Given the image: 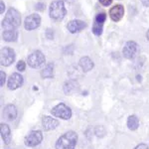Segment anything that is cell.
<instances>
[{
	"instance_id": "9a60e30c",
	"label": "cell",
	"mask_w": 149,
	"mask_h": 149,
	"mask_svg": "<svg viewBox=\"0 0 149 149\" xmlns=\"http://www.w3.org/2000/svg\"><path fill=\"white\" fill-rule=\"evenodd\" d=\"M64 93L66 95H72V93H76L79 88V85L76 81L74 80H70V81H67L66 83L64 84Z\"/></svg>"
},
{
	"instance_id": "3957f363",
	"label": "cell",
	"mask_w": 149,
	"mask_h": 149,
	"mask_svg": "<svg viewBox=\"0 0 149 149\" xmlns=\"http://www.w3.org/2000/svg\"><path fill=\"white\" fill-rule=\"evenodd\" d=\"M66 14H67V10L63 1L55 0V1L52 2L49 9V15L53 20L61 21L62 19H64Z\"/></svg>"
},
{
	"instance_id": "e0dca14e",
	"label": "cell",
	"mask_w": 149,
	"mask_h": 149,
	"mask_svg": "<svg viewBox=\"0 0 149 149\" xmlns=\"http://www.w3.org/2000/svg\"><path fill=\"white\" fill-rule=\"evenodd\" d=\"M79 65L85 73H88L93 68V62L90 57H83L79 62Z\"/></svg>"
},
{
	"instance_id": "f1b7e54d",
	"label": "cell",
	"mask_w": 149,
	"mask_h": 149,
	"mask_svg": "<svg viewBox=\"0 0 149 149\" xmlns=\"http://www.w3.org/2000/svg\"><path fill=\"white\" fill-rule=\"evenodd\" d=\"M60 1H63L64 3H65V2H67V3H72L74 0H60Z\"/></svg>"
},
{
	"instance_id": "52a82bcc",
	"label": "cell",
	"mask_w": 149,
	"mask_h": 149,
	"mask_svg": "<svg viewBox=\"0 0 149 149\" xmlns=\"http://www.w3.org/2000/svg\"><path fill=\"white\" fill-rule=\"evenodd\" d=\"M15 60V52L12 48L4 47L1 50V57H0V63L2 66L7 67L10 66Z\"/></svg>"
},
{
	"instance_id": "83f0119b",
	"label": "cell",
	"mask_w": 149,
	"mask_h": 149,
	"mask_svg": "<svg viewBox=\"0 0 149 149\" xmlns=\"http://www.w3.org/2000/svg\"><path fill=\"white\" fill-rule=\"evenodd\" d=\"M141 1H142V4L144 6L149 7V0H141Z\"/></svg>"
},
{
	"instance_id": "44dd1931",
	"label": "cell",
	"mask_w": 149,
	"mask_h": 149,
	"mask_svg": "<svg viewBox=\"0 0 149 149\" xmlns=\"http://www.w3.org/2000/svg\"><path fill=\"white\" fill-rule=\"evenodd\" d=\"M93 32L95 35L97 36H100L102 33V25H100V24H98L97 22H95L93 24Z\"/></svg>"
},
{
	"instance_id": "30bf717a",
	"label": "cell",
	"mask_w": 149,
	"mask_h": 149,
	"mask_svg": "<svg viewBox=\"0 0 149 149\" xmlns=\"http://www.w3.org/2000/svg\"><path fill=\"white\" fill-rule=\"evenodd\" d=\"M22 85H23V77L18 73L12 74L8 80V83H7V86L11 91L17 90L20 86H22Z\"/></svg>"
},
{
	"instance_id": "484cf974",
	"label": "cell",
	"mask_w": 149,
	"mask_h": 149,
	"mask_svg": "<svg viewBox=\"0 0 149 149\" xmlns=\"http://www.w3.org/2000/svg\"><path fill=\"white\" fill-rule=\"evenodd\" d=\"M134 149H148V146L144 143H141V144H139V145L136 146Z\"/></svg>"
},
{
	"instance_id": "6da1fadb",
	"label": "cell",
	"mask_w": 149,
	"mask_h": 149,
	"mask_svg": "<svg viewBox=\"0 0 149 149\" xmlns=\"http://www.w3.org/2000/svg\"><path fill=\"white\" fill-rule=\"evenodd\" d=\"M21 24L20 13L14 8H9L5 17L2 21V27L4 30H15Z\"/></svg>"
},
{
	"instance_id": "7402d4cb",
	"label": "cell",
	"mask_w": 149,
	"mask_h": 149,
	"mask_svg": "<svg viewBox=\"0 0 149 149\" xmlns=\"http://www.w3.org/2000/svg\"><path fill=\"white\" fill-rule=\"evenodd\" d=\"M105 18H107L105 13H100V14H97V17H95V22L100 24V25H103V23H104V21H105Z\"/></svg>"
},
{
	"instance_id": "4316f807",
	"label": "cell",
	"mask_w": 149,
	"mask_h": 149,
	"mask_svg": "<svg viewBox=\"0 0 149 149\" xmlns=\"http://www.w3.org/2000/svg\"><path fill=\"white\" fill-rule=\"evenodd\" d=\"M4 10H5V4L3 1H1L0 2V13H3Z\"/></svg>"
},
{
	"instance_id": "5b68a950",
	"label": "cell",
	"mask_w": 149,
	"mask_h": 149,
	"mask_svg": "<svg viewBox=\"0 0 149 149\" xmlns=\"http://www.w3.org/2000/svg\"><path fill=\"white\" fill-rule=\"evenodd\" d=\"M43 140V133L41 130H33L25 137V145L28 147H35L39 145Z\"/></svg>"
},
{
	"instance_id": "603a6c76",
	"label": "cell",
	"mask_w": 149,
	"mask_h": 149,
	"mask_svg": "<svg viewBox=\"0 0 149 149\" xmlns=\"http://www.w3.org/2000/svg\"><path fill=\"white\" fill-rule=\"evenodd\" d=\"M17 70L19 72H23V71H25V68H26V64H25V62L24 61H19L18 63H17Z\"/></svg>"
},
{
	"instance_id": "d6986e66",
	"label": "cell",
	"mask_w": 149,
	"mask_h": 149,
	"mask_svg": "<svg viewBox=\"0 0 149 149\" xmlns=\"http://www.w3.org/2000/svg\"><path fill=\"white\" fill-rule=\"evenodd\" d=\"M139 126V119L138 117L136 116V115L132 114L130 116L128 117V119H127V127H128L130 130L134 131L136 130V129L138 128Z\"/></svg>"
},
{
	"instance_id": "8992f818",
	"label": "cell",
	"mask_w": 149,
	"mask_h": 149,
	"mask_svg": "<svg viewBox=\"0 0 149 149\" xmlns=\"http://www.w3.org/2000/svg\"><path fill=\"white\" fill-rule=\"evenodd\" d=\"M52 114L62 119H70L72 117V110L65 103H59L52 109Z\"/></svg>"
},
{
	"instance_id": "7c38bea8",
	"label": "cell",
	"mask_w": 149,
	"mask_h": 149,
	"mask_svg": "<svg viewBox=\"0 0 149 149\" xmlns=\"http://www.w3.org/2000/svg\"><path fill=\"white\" fill-rule=\"evenodd\" d=\"M124 14V8L122 5H115L109 10V16L112 21L118 22L120 19L123 17Z\"/></svg>"
},
{
	"instance_id": "ba28073f",
	"label": "cell",
	"mask_w": 149,
	"mask_h": 149,
	"mask_svg": "<svg viewBox=\"0 0 149 149\" xmlns=\"http://www.w3.org/2000/svg\"><path fill=\"white\" fill-rule=\"evenodd\" d=\"M41 24V17L38 14H31L28 17H26L24 21V27L26 30L32 31L37 29Z\"/></svg>"
},
{
	"instance_id": "9c48e42d",
	"label": "cell",
	"mask_w": 149,
	"mask_h": 149,
	"mask_svg": "<svg viewBox=\"0 0 149 149\" xmlns=\"http://www.w3.org/2000/svg\"><path fill=\"white\" fill-rule=\"evenodd\" d=\"M138 52V45L134 41H128L123 48V56L126 59H133Z\"/></svg>"
},
{
	"instance_id": "8fae6325",
	"label": "cell",
	"mask_w": 149,
	"mask_h": 149,
	"mask_svg": "<svg viewBox=\"0 0 149 149\" xmlns=\"http://www.w3.org/2000/svg\"><path fill=\"white\" fill-rule=\"evenodd\" d=\"M18 114L17 109L14 104H7L3 109V117L8 121H12L16 119Z\"/></svg>"
},
{
	"instance_id": "7a4b0ae2",
	"label": "cell",
	"mask_w": 149,
	"mask_h": 149,
	"mask_svg": "<svg viewBox=\"0 0 149 149\" xmlns=\"http://www.w3.org/2000/svg\"><path fill=\"white\" fill-rule=\"evenodd\" d=\"M77 141L78 134L74 131H68L57 140L56 149H74Z\"/></svg>"
},
{
	"instance_id": "d4e9b609",
	"label": "cell",
	"mask_w": 149,
	"mask_h": 149,
	"mask_svg": "<svg viewBox=\"0 0 149 149\" xmlns=\"http://www.w3.org/2000/svg\"><path fill=\"white\" fill-rule=\"evenodd\" d=\"M100 4L103 6H109L111 4L112 0H100Z\"/></svg>"
},
{
	"instance_id": "4fadbf2b",
	"label": "cell",
	"mask_w": 149,
	"mask_h": 149,
	"mask_svg": "<svg viewBox=\"0 0 149 149\" xmlns=\"http://www.w3.org/2000/svg\"><path fill=\"white\" fill-rule=\"evenodd\" d=\"M86 23L84 22V21H81V20H72L70 21L68 23V25H67V28H68V30L70 31L71 33H78L80 32V31L84 30L86 27Z\"/></svg>"
},
{
	"instance_id": "2e32d148",
	"label": "cell",
	"mask_w": 149,
	"mask_h": 149,
	"mask_svg": "<svg viewBox=\"0 0 149 149\" xmlns=\"http://www.w3.org/2000/svg\"><path fill=\"white\" fill-rule=\"evenodd\" d=\"M0 133H1V137L6 145L11 142V130L7 124L2 123L0 125Z\"/></svg>"
},
{
	"instance_id": "f546056e",
	"label": "cell",
	"mask_w": 149,
	"mask_h": 149,
	"mask_svg": "<svg viewBox=\"0 0 149 149\" xmlns=\"http://www.w3.org/2000/svg\"><path fill=\"white\" fill-rule=\"evenodd\" d=\"M146 37H147V39L149 40V30L147 31V33H146Z\"/></svg>"
},
{
	"instance_id": "ffe728a7",
	"label": "cell",
	"mask_w": 149,
	"mask_h": 149,
	"mask_svg": "<svg viewBox=\"0 0 149 149\" xmlns=\"http://www.w3.org/2000/svg\"><path fill=\"white\" fill-rule=\"evenodd\" d=\"M53 74H54V64H48L46 67L44 68V70L42 71V78L48 79V78H53Z\"/></svg>"
},
{
	"instance_id": "cb8c5ba5",
	"label": "cell",
	"mask_w": 149,
	"mask_h": 149,
	"mask_svg": "<svg viewBox=\"0 0 149 149\" xmlns=\"http://www.w3.org/2000/svg\"><path fill=\"white\" fill-rule=\"evenodd\" d=\"M5 80H6V74L4 72H0V86H4L5 84Z\"/></svg>"
},
{
	"instance_id": "ac0fdd59",
	"label": "cell",
	"mask_w": 149,
	"mask_h": 149,
	"mask_svg": "<svg viewBox=\"0 0 149 149\" xmlns=\"http://www.w3.org/2000/svg\"><path fill=\"white\" fill-rule=\"evenodd\" d=\"M2 38L6 42H15L18 39V33L16 30H4L2 33Z\"/></svg>"
},
{
	"instance_id": "277c9868",
	"label": "cell",
	"mask_w": 149,
	"mask_h": 149,
	"mask_svg": "<svg viewBox=\"0 0 149 149\" xmlns=\"http://www.w3.org/2000/svg\"><path fill=\"white\" fill-rule=\"evenodd\" d=\"M45 56L41 51H35L33 53H31L28 57V65L33 69H39L43 65L45 64Z\"/></svg>"
},
{
	"instance_id": "5bb4252c",
	"label": "cell",
	"mask_w": 149,
	"mask_h": 149,
	"mask_svg": "<svg viewBox=\"0 0 149 149\" xmlns=\"http://www.w3.org/2000/svg\"><path fill=\"white\" fill-rule=\"evenodd\" d=\"M42 125L46 131H50L57 128V126L59 125V121L51 116H44L42 119Z\"/></svg>"
}]
</instances>
